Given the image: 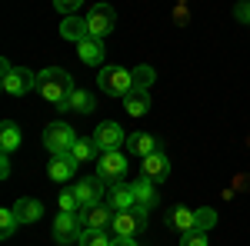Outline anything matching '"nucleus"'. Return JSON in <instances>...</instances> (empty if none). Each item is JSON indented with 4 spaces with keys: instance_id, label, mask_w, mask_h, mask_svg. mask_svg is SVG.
Here are the masks:
<instances>
[{
    "instance_id": "nucleus-1",
    "label": "nucleus",
    "mask_w": 250,
    "mask_h": 246,
    "mask_svg": "<svg viewBox=\"0 0 250 246\" xmlns=\"http://www.w3.org/2000/svg\"><path fill=\"white\" fill-rule=\"evenodd\" d=\"M37 90H40V96H43L47 103L60 107V103L74 94L77 87H74V80H70L67 70H60V67H47V70H40V74H37Z\"/></svg>"
},
{
    "instance_id": "nucleus-2",
    "label": "nucleus",
    "mask_w": 250,
    "mask_h": 246,
    "mask_svg": "<svg viewBox=\"0 0 250 246\" xmlns=\"http://www.w3.org/2000/svg\"><path fill=\"white\" fill-rule=\"evenodd\" d=\"M0 87L10 96H23L30 90H37V74L23 70V67H14L10 60H0Z\"/></svg>"
},
{
    "instance_id": "nucleus-3",
    "label": "nucleus",
    "mask_w": 250,
    "mask_h": 246,
    "mask_svg": "<svg viewBox=\"0 0 250 246\" xmlns=\"http://www.w3.org/2000/svg\"><path fill=\"white\" fill-rule=\"evenodd\" d=\"M97 83H100V90H107L110 96H124L134 90V70H127V67H100V74H97Z\"/></svg>"
},
{
    "instance_id": "nucleus-4",
    "label": "nucleus",
    "mask_w": 250,
    "mask_h": 246,
    "mask_svg": "<svg viewBox=\"0 0 250 246\" xmlns=\"http://www.w3.org/2000/svg\"><path fill=\"white\" fill-rule=\"evenodd\" d=\"M77 140H80V136L74 133L70 123H50V127L43 130V147L50 150V156H63V153H70Z\"/></svg>"
},
{
    "instance_id": "nucleus-5",
    "label": "nucleus",
    "mask_w": 250,
    "mask_h": 246,
    "mask_svg": "<svg viewBox=\"0 0 250 246\" xmlns=\"http://www.w3.org/2000/svg\"><path fill=\"white\" fill-rule=\"evenodd\" d=\"M97 176H100L107 187L117 183V180H124V176H127V156L120 150H104L97 156Z\"/></svg>"
},
{
    "instance_id": "nucleus-6",
    "label": "nucleus",
    "mask_w": 250,
    "mask_h": 246,
    "mask_svg": "<svg viewBox=\"0 0 250 246\" xmlns=\"http://www.w3.org/2000/svg\"><path fill=\"white\" fill-rule=\"evenodd\" d=\"M80 236H83V223H80L77 213H63L60 209L57 220H54V240L60 246H70V243H80Z\"/></svg>"
},
{
    "instance_id": "nucleus-7",
    "label": "nucleus",
    "mask_w": 250,
    "mask_h": 246,
    "mask_svg": "<svg viewBox=\"0 0 250 246\" xmlns=\"http://www.w3.org/2000/svg\"><path fill=\"white\" fill-rule=\"evenodd\" d=\"M117 23V10L110 3H94L90 7V14H87V30H90V37H107L110 30H114Z\"/></svg>"
},
{
    "instance_id": "nucleus-8",
    "label": "nucleus",
    "mask_w": 250,
    "mask_h": 246,
    "mask_svg": "<svg viewBox=\"0 0 250 246\" xmlns=\"http://www.w3.org/2000/svg\"><path fill=\"white\" fill-rule=\"evenodd\" d=\"M74 196L80 200V209L83 207H94L100 200H107V183L100 180V176H83L74 183Z\"/></svg>"
},
{
    "instance_id": "nucleus-9",
    "label": "nucleus",
    "mask_w": 250,
    "mask_h": 246,
    "mask_svg": "<svg viewBox=\"0 0 250 246\" xmlns=\"http://www.w3.org/2000/svg\"><path fill=\"white\" fill-rule=\"evenodd\" d=\"M114 213L117 209L110 203H94V207H83L77 216L83 223V229H107V227H114Z\"/></svg>"
},
{
    "instance_id": "nucleus-10",
    "label": "nucleus",
    "mask_w": 250,
    "mask_h": 246,
    "mask_svg": "<svg viewBox=\"0 0 250 246\" xmlns=\"http://www.w3.org/2000/svg\"><path fill=\"white\" fill-rule=\"evenodd\" d=\"M147 227V213L144 209H120L114 213V233L117 236H137L140 229Z\"/></svg>"
},
{
    "instance_id": "nucleus-11",
    "label": "nucleus",
    "mask_w": 250,
    "mask_h": 246,
    "mask_svg": "<svg viewBox=\"0 0 250 246\" xmlns=\"http://www.w3.org/2000/svg\"><path fill=\"white\" fill-rule=\"evenodd\" d=\"M94 143L100 147V150H117V147L124 143V130H120V123H114V120H104V123H97Z\"/></svg>"
},
{
    "instance_id": "nucleus-12",
    "label": "nucleus",
    "mask_w": 250,
    "mask_h": 246,
    "mask_svg": "<svg viewBox=\"0 0 250 246\" xmlns=\"http://www.w3.org/2000/svg\"><path fill=\"white\" fill-rule=\"evenodd\" d=\"M107 203L120 213V209H134L137 207V196H134V187L130 183H124V180H117L107 187Z\"/></svg>"
},
{
    "instance_id": "nucleus-13",
    "label": "nucleus",
    "mask_w": 250,
    "mask_h": 246,
    "mask_svg": "<svg viewBox=\"0 0 250 246\" xmlns=\"http://www.w3.org/2000/svg\"><path fill=\"white\" fill-rule=\"evenodd\" d=\"M144 176H150L154 183L167 180V176H170V160H167V153L154 150L150 156H144Z\"/></svg>"
},
{
    "instance_id": "nucleus-14",
    "label": "nucleus",
    "mask_w": 250,
    "mask_h": 246,
    "mask_svg": "<svg viewBox=\"0 0 250 246\" xmlns=\"http://www.w3.org/2000/svg\"><path fill=\"white\" fill-rule=\"evenodd\" d=\"M77 160L70 156V153H63V156H50V180H57V183H63V180H74L77 176Z\"/></svg>"
},
{
    "instance_id": "nucleus-15",
    "label": "nucleus",
    "mask_w": 250,
    "mask_h": 246,
    "mask_svg": "<svg viewBox=\"0 0 250 246\" xmlns=\"http://www.w3.org/2000/svg\"><path fill=\"white\" fill-rule=\"evenodd\" d=\"M134 196H137V209H144V213H150V207L157 203V189H154V180L150 176H137L134 183Z\"/></svg>"
},
{
    "instance_id": "nucleus-16",
    "label": "nucleus",
    "mask_w": 250,
    "mask_h": 246,
    "mask_svg": "<svg viewBox=\"0 0 250 246\" xmlns=\"http://www.w3.org/2000/svg\"><path fill=\"white\" fill-rule=\"evenodd\" d=\"M77 54L87 67H100L104 63V43H100V37H83L77 43Z\"/></svg>"
},
{
    "instance_id": "nucleus-17",
    "label": "nucleus",
    "mask_w": 250,
    "mask_h": 246,
    "mask_svg": "<svg viewBox=\"0 0 250 246\" xmlns=\"http://www.w3.org/2000/svg\"><path fill=\"white\" fill-rule=\"evenodd\" d=\"M60 37L63 40H74V43H80L83 37H90V30H87V17H63V23H60Z\"/></svg>"
},
{
    "instance_id": "nucleus-18",
    "label": "nucleus",
    "mask_w": 250,
    "mask_h": 246,
    "mask_svg": "<svg viewBox=\"0 0 250 246\" xmlns=\"http://www.w3.org/2000/svg\"><path fill=\"white\" fill-rule=\"evenodd\" d=\"M14 213H17L20 223H37L40 216H43V203L34 200V196H23V200L14 203Z\"/></svg>"
},
{
    "instance_id": "nucleus-19",
    "label": "nucleus",
    "mask_w": 250,
    "mask_h": 246,
    "mask_svg": "<svg viewBox=\"0 0 250 246\" xmlns=\"http://www.w3.org/2000/svg\"><path fill=\"white\" fill-rule=\"evenodd\" d=\"M60 114H63V110H77V114H94V96L87 94V90H74V94L67 96V100H63V103H60L57 107Z\"/></svg>"
},
{
    "instance_id": "nucleus-20",
    "label": "nucleus",
    "mask_w": 250,
    "mask_h": 246,
    "mask_svg": "<svg viewBox=\"0 0 250 246\" xmlns=\"http://www.w3.org/2000/svg\"><path fill=\"white\" fill-rule=\"evenodd\" d=\"M124 110L130 116H144L150 110V94L147 90H130V94L124 96Z\"/></svg>"
},
{
    "instance_id": "nucleus-21",
    "label": "nucleus",
    "mask_w": 250,
    "mask_h": 246,
    "mask_svg": "<svg viewBox=\"0 0 250 246\" xmlns=\"http://www.w3.org/2000/svg\"><path fill=\"white\" fill-rule=\"evenodd\" d=\"M20 140H23V136H20V127L7 120V123L0 127V150H3L7 156H10L14 150H20Z\"/></svg>"
},
{
    "instance_id": "nucleus-22",
    "label": "nucleus",
    "mask_w": 250,
    "mask_h": 246,
    "mask_svg": "<svg viewBox=\"0 0 250 246\" xmlns=\"http://www.w3.org/2000/svg\"><path fill=\"white\" fill-rule=\"evenodd\" d=\"M127 150L137 153V156H150V153L157 150V140L150 133H130V136H127Z\"/></svg>"
},
{
    "instance_id": "nucleus-23",
    "label": "nucleus",
    "mask_w": 250,
    "mask_h": 246,
    "mask_svg": "<svg viewBox=\"0 0 250 246\" xmlns=\"http://www.w3.org/2000/svg\"><path fill=\"white\" fill-rule=\"evenodd\" d=\"M170 227L184 236V233H190L193 229V209H187V207H177L170 213Z\"/></svg>"
},
{
    "instance_id": "nucleus-24",
    "label": "nucleus",
    "mask_w": 250,
    "mask_h": 246,
    "mask_svg": "<svg viewBox=\"0 0 250 246\" xmlns=\"http://www.w3.org/2000/svg\"><path fill=\"white\" fill-rule=\"evenodd\" d=\"M157 80V70L150 67V63H140V67H134V90H150Z\"/></svg>"
},
{
    "instance_id": "nucleus-25",
    "label": "nucleus",
    "mask_w": 250,
    "mask_h": 246,
    "mask_svg": "<svg viewBox=\"0 0 250 246\" xmlns=\"http://www.w3.org/2000/svg\"><path fill=\"white\" fill-rule=\"evenodd\" d=\"M97 150H100V147H97L94 140H77L74 150H70V156H74L77 163H87V160H97V156H100Z\"/></svg>"
},
{
    "instance_id": "nucleus-26",
    "label": "nucleus",
    "mask_w": 250,
    "mask_h": 246,
    "mask_svg": "<svg viewBox=\"0 0 250 246\" xmlns=\"http://www.w3.org/2000/svg\"><path fill=\"white\" fill-rule=\"evenodd\" d=\"M17 227H20V220H17V213H14V207H3L0 209V236L10 240L17 233Z\"/></svg>"
},
{
    "instance_id": "nucleus-27",
    "label": "nucleus",
    "mask_w": 250,
    "mask_h": 246,
    "mask_svg": "<svg viewBox=\"0 0 250 246\" xmlns=\"http://www.w3.org/2000/svg\"><path fill=\"white\" fill-rule=\"evenodd\" d=\"M217 223V213H213L210 207H200L193 209V229H200V233H207V229Z\"/></svg>"
},
{
    "instance_id": "nucleus-28",
    "label": "nucleus",
    "mask_w": 250,
    "mask_h": 246,
    "mask_svg": "<svg viewBox=\"0 0 250 246\" xmlns=\"http://www.w3.org/2000/svg\"><path fill=\"white\" fill-rule=\"evenodd\" d=\"M77 246H114V240H110L104 229H83V236H80Z\"/></svg>"
},
{
    "instance_id": "nucleus-29",
    "label": "nucleus",
    "mask_w": 250,
    "mask_h": 246,
    "mask_svg": "<svg viewBox=\"0 0 250 246\" xmlns=\"http://www.w3.org/2000/svg\"><path fill=\"white\" fill-rule=\"evenodd\" d=\"M57 207L63 209V213H80V200L74 196V189H63L60 200H57Z\"/></svg>"
},
{
    "instance_id": "nucleus-30",
    "label": "nucleus",
    "mask_w": 250,
    "mask_h": 246,
    "mask_svg": "<svg viewBox=\"0 0 250 246\" xmlns=\"http://www.w3.org/2000/svg\"><path fill=\"white\" fill-rule=\"evenodd\" d=\"M54 7H57V14H63V17H74L80 7H83V0H54Z\"/></svg>"
},
{
    "instance_id": "nucleus-31",
    "label": "nucleus",
    "mask_w": 250,
    "mask_h": 246,
    "mask_svg": "<svg viewBox=\"0 0 250 246\" xmlns=\"http://www.w3.org/2000/svg\"><path fill=\"white\" fill-rule=\"evenodd\" d=\"M180 246H207V233L190 229V233H184V236H180Z\"/></svg>"
},
{
    "instance_id": "nucleus-32",
    "label": "nucleus",
    "mask_w": 250,
    "mask_h": 246,
    "mask_svg": "<svg viewBox=\"0 0 250 246\" xmlns=\"http://www.w3.org/2000/svg\"><path fill=\"white\" fill-rule=\"evenodd\" d=\"M237 20H244V23H250V0H244V3H237Z\"/></svg>"
},
{
    "instance_id": "nucleus-33",
    "label": "nucleus",
    "mask_w": 250,
    "mask_h": 246,
    "mask_svg": "<svg viewBox=\"0 0 250 246\" xmlns=\"http://www.w3.org/2000/svg\"><path fill=\"white\" fill-rule=\"evenodd\" d=\"M0 176H3V180L10 176V156H7V153H3V160H0Z\"/></svg>"
},
{
    "instance_id": "nucleus-34",
    "label": "nucleus",
    "mask_w": 250,
    "mask_h": 246,
    "mask_svg": "<svg viewBox=\"0 0 250 246\" xmlns=\"http://www.w3.org/2000/svg\"><path fill=\"white\" fill-rule=\"evenodd\" d=\"M114 246H137V240H134V236H117Z\"/></svg>"
}]
</instances>
